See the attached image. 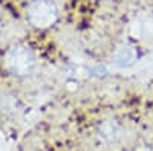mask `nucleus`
Instances as JSON below:
<instances>
[{
  "instance_id": "f257e3e1",
  "label": "nucleus",
  "mask_w": 153,
  "mask_h": 151,
  "mask_svg": "<svg viewBox=\"0 0 153 151\" xmlns=\"http://www.w3.org/2000/svg\"><path fill=\"white\" fill-rule=\"evenodd\" d=\"M3 64L9 73L16 77H26L34 72L37 58L26 44H14L6 50Z\"/></svg>"
},
{
  "instance_id": "f03ea898",
  "label": "nucleus",
  "mask_w": 153,
  "mask_h": 151,
  "mask_svg": "<svg viewBox=\"0 0 153 151\" xmlns=\"http://www.w3.org/2000/svg\"><path fill=\"white\" fill-rule=\"evenodd\" d=\"M28 21L34 28L46 29L58 20V8L52 0H32L26 9Z\"/></svg>"
},
{
  "instance_id": "7ed1b4c3",
  "label": "nucleus",
  "mask_w": 153,
  "mask_h": 151,
  "mask_svg": "<svg viewBox=\"0 0 153 151\" xmlns=\"http://www.w3.org/2000/svg\"><path fill=\"white\" fill-rule=\"evenodd\" d=\"M136 61H138V52L130 44H123L121 47H118L112 60L113 66L117 69H129Z\"/></svg>"
},
{
  "instance_id": "20e7f679",
  "label": "nucleus",
  "mask_w": 153,
  "mask_h": 151,
  "mask_svg": "<svg viewBox=\"0 0 153 151\" xmlns=\"http://www.w3.org/2000/svg\"><path fill=\"white\" fill-rule=\"evenodd\" d=\"M100 139L104 144H117L123 137V128L118 122L115 121H106L100 125Z\"/></svg>"
},
{
  "instance_id": "39448f33",
  "label": "nucleus",
  "mask_w": 153,
  "mask_h": 151,
  "mask_svg": "<svg viewBox=\"0 0 153 151\" xmlns=\"http://www.w3.org/2000/svg\"><path fill=\"white\" fill-rule=\"evenodd\" d=\"M0 111L3 115L14 116L19 111V101L16 99V96H11V95L0 96Z\"/></svg>"
}]
</instances>
